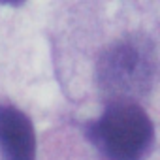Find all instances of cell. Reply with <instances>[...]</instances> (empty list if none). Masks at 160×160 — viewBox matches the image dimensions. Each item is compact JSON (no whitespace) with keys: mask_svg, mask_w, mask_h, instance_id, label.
Wrapping results in <instances>:
<instances>
[{"mask_svg":"<svg viewBox=\"0 0 160 160\" xmlns=\"http://www.w3.org/2000/svg\"><path fill=\"white\" fill-rule=\"evenodd\" d=\"M25 0H0V4H6V6H21Z\"/></svg>","mask_w":160,"mask_h":160,"instance_id":"obj_4","label":"cell"},{"mask_svg":"<svg viewBox=\"0 0 160 160\" xmlns=\"http://www.w3.org/2000/svg\"><path fill=\"white\" fill-rule=\"evenodd\" d=\"M89 138L108 160H143L152 143V124L139 106L117 100L89 126Z\"/></svg>","mask_w":160,"mask_h":160,"instance_id":"obj_1","label":"cell"},{"mask_svg":"<svg viewBox=\"0 0 160 160\" xmlns=\"http://www.w3.org/2000/svg\"><path fill=\"white\" fill-rule=\"evenodd\" d=\"M0 152L4 160H36L34 126L13 106H0Z\"/></svg>","mask_w":160,"mask_h":160,"instance_id":"obj_3","label":"cell"},{"mask_svg":"<svg viewBox=\"0 0 160 160\" xmlns=\"http://www.w3.org/2000/svg\"><path fill=\"white\" fill-rule=\"evenodd\" d=\"M102 89L113 96L145 92L152 81V57L138 42H122L111 47L100 60Z\"/></svg>","mask_w":160,"mask_h":160,"instance_id":"obj_2","label":"cell"}]
</instances>
